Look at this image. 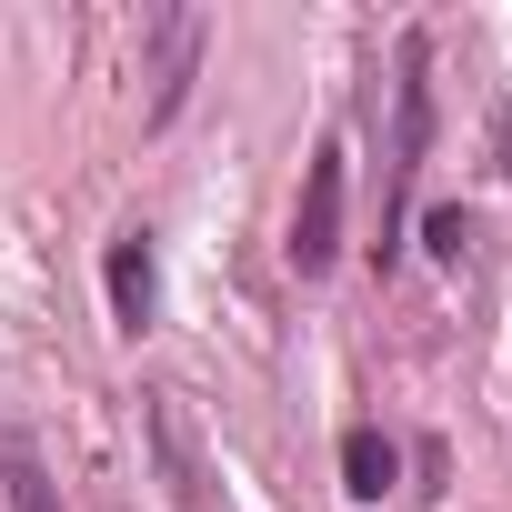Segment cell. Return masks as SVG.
Masks as SVG:
<instances>
[{
	"mask_svg": "<svg viewBox=\"0 0 512 512\" xmlns=\"http://www.w3.org/2000/svg\"><path fill=\"white\" fill-rule=\"evenodd\" d=\"M492 141H502V171H512V101H502V121H492Z\"/></svg>",
	"mask_w": 512,
	"mask_h": 512,
	"instance_id": "obj_8",
	"label": "cell"
},
{
	"mask_svg": "<svg viewBox=\"0 0 512 512\" xmlns=\"http://www.w3.org/2000/svg\"><path fill=\"white\" fill-rule=\"evenodd\" d=\"M151 302H161L151 241H141V231H121V241H111V312H121V332H151Z\"/></svg>",
	"mask_w": 512,
	"mask_h": 512,
	"instance_id": "obj_3",
	"label": "cell"
},
{
	"mask_svg": "<svg viewBox=\"0 0 512 512\" xmlns=\"http://www.w3.org/2000/svg\"><path fill=\"white\" fill-rule=\"evenodd\" d=\"M422 141H432V41L412 31L402 41V81H392V161H382V262H392V231H402V191L422 171Z\"/></svg>",
	"mask_w": 512,
	"mask_h": 512,
	"instance_id": "obj_1",
	"label": "cell"
},
{
	"mask_svg": "<svg viewBox=\"0 0 512 512\" xmlns=\"http://www.w3.org/2000/svg\"><path fill=\"white\" fill-rule=\"evenodd\" d=\"M342 141H322L312 151V171H302V211H292V262L302 272H332L342 262Z\"/></svg>",
	"mask_w": 512,
	"mask_h": 512,
	"instance_id": "obj_2",
	"label": "cell"
},
{
	"mask_svg": "<svg viewBox=\"0 0 512 512\" xmlns=\"http://www.w3.org/2000/svg\"><path fill=\"white\" fill-rule=\"evenodd\" d=\"M191 51H201V11H171V21H161V91H151V121L181 111V91H191Z\"/></svg>",
	"mask_w": 512,
	"mask_h": 512,
	"instance_id": "obj_4",
	"label": "cell"
},
{
	"mask_svg": "<svg viewBox=\"0 0 512 512\" xmlns=\"http://www.w3.org/2000/svg\"><path fill=\"white\" fill-rule=\"evenodd\" d=\"M422 241L442 251V262H462V241H472V211H432V221H422Z\"/></svg>",
	"mask_w": 512,
	"mask_h": 512,
	"instance_id": "obj_7",
	"label": "cell"
},
{
	"mask_svg": "<svg viewBox=\"0 0 512 512\" xmlns=\"http://www.w3.org/2000/svg\"><path fill=\"white\" fill-rule=\"evenodd\" d=\"M0 462H11V512H51V472L11 442V452H0Z\"/></svg>",
	"mask_w": 512,
	"mask_h": 512,
	"instance_id": "obj_6",
	"label": "cell"
},
{
	"mask_svg": "<svg viewBox=\"0 0 512 512\" xmlns=\"http://www.w3.org/2000/svg\"><path fill=\"white\" fill-rule=\"evenodd\" d=\"M392 472H402V452H392L372 422H362V432H342V482H352L362 502H382V492H392Z\"/></svg>",
	"mask_w": 512,
	"mask_h": 512,
	"instance_id": "obj_5",
	"label": "cell"
}]
</instances>
